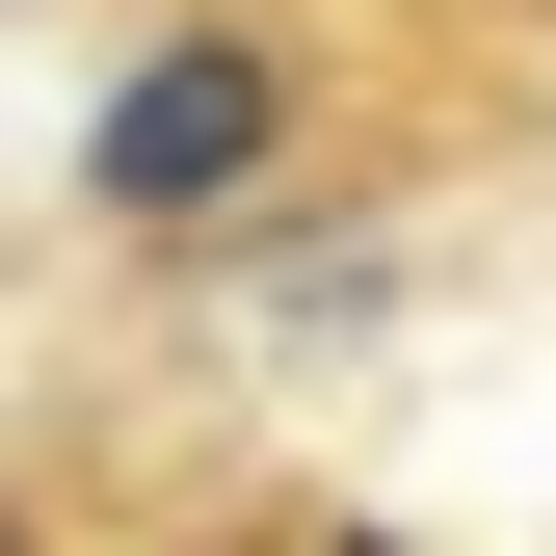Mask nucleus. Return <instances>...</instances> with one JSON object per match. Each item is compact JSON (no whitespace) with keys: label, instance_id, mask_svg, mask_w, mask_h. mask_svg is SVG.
Returning a JSON list of instances; mask_svg holds the SVG:
<instances>
[{"label":"nucleus","instance_id":"1","mask_svg":"<svg viewBox=\"0 0 556 556\" xmlns=\"http://www.w3.org/2000/svg\"><path fill=\"white\" fill-rule=\"evenodd\" d=\"M292 132H318V0H186L106 80L80 186H106V239H239L265 186H292Z\"/></svg>","mask_w":556,"mask_h":556},{"label":"nucleus","instance_id":"2","mask_svg":"<svg viewBox=\"0 0 556 556\" xmlns=\"http://www.w3.org/2000/svg\"><path fill=\"white\" fill-rule=\"evenodd\" d=\"M213 556H397V530H318V504H265V530H213Z\"/></svg>","mask_w":556,"mask_h":556},{"label":"nucleus","instance_id":"3","mask_svg":"<svg viewBox=\"0 0 556 556\" xmlns=\"http://www.w3.org/2000/svg\"><path fill=\"white\" fill-rule=\"evenodd\" d=\"M0 556H53V530H27V504H0Z\"/></svg>","mask_w":556,"mask_h":556}]
</instances>
